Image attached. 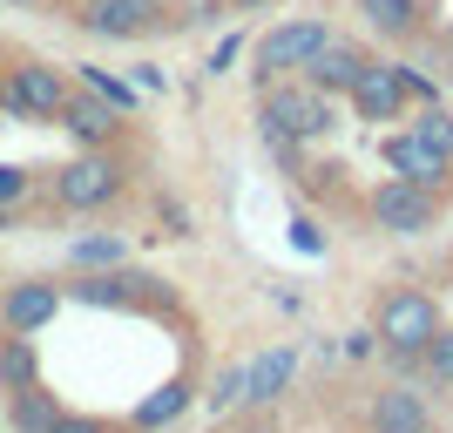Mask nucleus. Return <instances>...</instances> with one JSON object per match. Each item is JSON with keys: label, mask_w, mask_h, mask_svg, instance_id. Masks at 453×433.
<instances>
[{"label": "nucleus", "mask_w": 453, "mask_h": 433, "mask_svg": "<svg viewBox=\"0 0 453 433\" xmlns=\"http://www.w3.org/2000/svg\"><path fill=\"white\" fill-rule=\"evenodd\" d=\"M61 291H68L75 305H109V312H129V305H150V298H156V278L109 264V271H75Z\"/></svg>", "instance_id": "1a4fd4ad"}, {"label": "nucleus", "mask_w": 453, "mask_h": 433, "mask_svg": "<svg viewBox=\"0 0 453 433\" xmlns=\"http://www.w3.org/2000/svg\"><path fill=\"white\" fill-rule=\"evenodd\" d=\"M359 20L379 41H419L426 35V0H359Z\"/></svg>", "instance_id": "dca6fc26"}, {"label": "nucleus", "mask_w": 453, "mask_h": 433, "mask_svg": "<svg viewBox=\"0 0 453 433\" xmlns=\"http://www.w3.org/2000/svg\"><path fill=\"white\" fill-rule=\"evenodd\" d=\"M413 135H426L434 150H447V156H453V115L440 109V102H426V109L413 115Z\"/></svg>", "instance_id": "b1692460"}, {"label": "nucleus", "mask_w": 453, "mask_h": 433, "mask_svg": "<svg viewBox=\"0 0 453 433\" xmlns=\"http://www.w3.org/2000/svg\"><path fill=\"white\" fill-rule=\"evenodd\" d=\"M189 399H196V386H189V373H170L163 386H156L142 406L129 414V427L135 433H156V427H170V420H183L189 414Z\"/></svg>", "instance_id": "f3484780"}, {"label": "nucleus", "mask_w": 453, "mask_h": 433, "mask_svg": "<svg viewBox=\"0 0 453 433\" xmlns=\"http://www.w3.org/2000/svg\"><path fill=\"white\" fill-rule=\"evenodd\" d=\"M339 352H345V359H372V352H379V332H372V325L345 332V345H339Z\"/></svg>", "instance_id": "c756f323"}, {"label": "nucleus", "mask_w": 453, "mask_h": 433, "mask_svg": "<svg viewBox=\"0 0 453 433\" xmlns=\"http://www.w3.org/2000/svg\"><path fill=\"white\" fill-rule=\"evenodd\" d=\"M257 129H291L298 143L339 129V95H319L304 75H278L257 89Z\"/></svg>", "instance_id": "f257e3e1"}, {"label": "nucleus", "mask_w": 453, "mask_h": 433, "mask_svg": "<svg viewBox=\"0 0 453 433\" xmlns=\"http://www.w3.org/2000/svg\"><path fill=\"white\" fill-rule=\"evenodd\" d=\"M379 163H386L393 176H406V183L434 189L440 204L453 197V156H447V150H434V143H426V135H413V129L386 135V143H379Z\"/></svg>", "instance_id": "0eeeda50"}, {"label": "nucleus", "mask_w": 453, "mask_h": 433, "mask_svg": "<svg viewBox=\"0 0 453 433\" xmlns=\"http://www.w3.org/2000/svg\"><path fill=\"white\" fill-rule=\"evenodd\" d=\"M48 433H122V420H109V414H68V406H61Z\"/></svg>", "instance_id": "a878e982"}, {"label": "nucleus", "mask_w": 453, "mask_h": 433, "mask_svg": "<svg viewBox=\"0 0 453 433\" xmlns=\"http://www.w3.org/2000/svg\"><path fill=\"white\" fill-rule=\"evenodd\" d=\"M0 230H14V210H0Z\"/></svg>", "instance_id": "72a5a7b5"}, {"label": "nucleus", "mask_w": 453, "mask_h": 433, "mask_svg": "<svg viewBox=\"0 0 453 433\" xmlns=\"http://www.w3.org/2000/svg\"><path fill=\"white\" fill-rule=\"evenodd\" d=\"M298 373V352L291 345H265L257 359H244V406H271V399L291 386Z\"/></svg>", "instance_id": "2eb2a0df"}, {"label": "nucleus", "mask_w": 453, "mask_h": 433, "mask_svg": "<svg viewBox=\"0 0 453 433\" xmlns=\"http://www.w3.org/2000/svg\"><path fill=\"white\" fill-rule=\"evenodd\" d=\"M224 7H237V14H257V7H271V0H224Z\"/></svg>", "instance_id": "473e14b6"}, {"label": "nucleus", "mask_w": 453, "mask_h": 433, "mask_svg": "<svg viewBox=\"0 0 453 433\" xmlns=\"http://www.w3.org/2000/svg\"><path fill=\"white\" fill-rule=\"evenodd\" d=\"M365 414H372V427H393V433H434V406L419 386H379Z\"/></svg>", "instance_id": "4468645a"}, {"label": "nucleus", "mask_w": 453, "mask_h": 433, "mask_svg": "<svg viewBox=\"0 0 453 433\" xmlns=\"http://www.w3.org/2000/svg\"><path fill=\"white\" fill-rule=\"evenodd\" d=\"M75 89H88L95 102H109V109H122V115H135V102H142V89H135V81L109 75V68H95V61H81V68H75Z\"/></svg>", "instance_id": "aec40b11"}, {"label": "nucleus", "mask_w": 453, "mask_h": 433, "mask_svg": "<svg viewBox=\"0 0 453 433\" xmlns=\"http://www.w3.org/2000/svg\"><path fill=\"white\" fill-rule=\"evenodd\" d=\"M156 217H163V237H189V210L183 204H163Z\"/></svg>", "instance_id": "2f4dec72"}, {"label": "nucleus", "mask_w": 453, "mask_h": 433, "mask_svg": "<svg viewBox=\"0 0 453 433\" xmlns=\"http://www.w3.org/2000/svg\"><path fill=\"white\" fill-rule=\"evenodd\" d=\"M399 81H406V95H413V102H440V81L426 75L419 61H399Z\"/></svg>", "instance_id": "bb28decb"}, {"label": "nucleus", "mask_w": 453, "mask_h": 433, "mask_svg": "<svg viewBox=\"0 0 453 433\" xmlns=\"http://www.w3.org/2000/svg\"><path fill=\"white\" fill-rule=\"evenodd\" d=\"M203 406H210V414H230V406H244V359H237V366H224V373L210 379Z\"/></svg>", "instance_id": "4be33fe9"}, {"label": "nucleus", "mask_w": 453, "mask_h": 433, "mask_svg": "<svg viewBox=\"0 0 453 433\" xmlns=\"http://www.w3.org/2000/svg\"><path fill=\"white\" fill-rule=\"evenodd\" d=\"M365 61H372V55H365L359 41H339V35H332V41L319 48V55H311V61L298 68V75L311 81L319 95H352V81L365 75Z\"/></svg>", "instance_id": "ddd939ff"}, {"label": "nucleus", "mask_w": 453, "mask_h": 433, "mask_svg": "<svg viewBox=\"0 0 453 433\" xmlns=\"http://www.w3.org/2000/svg\"><path fill=\"white\" fill-rule=\"evenodd\" d=\"M122 189H129V170H122L109 150H81V156H68V163L55 170V204H61V210H75V217H88V210H109Z\"/></svg>", "instance_id": "20e7f679"}, {"label": "nucleus", "mask_w": 453, "mask_h": 433, "mask_svg": "<svg viewBox=\"0 0 453 433\" xmlns=\"http://www.w3.org/2000/svg\"><path fill=\"white\" fill-rule=\"evenodd\" d=\"M365 217H372L386 237H426V230L440 224V197L406 183V176H386V183L365 197Z\"/></svg>", "instance_id": "423d86ee"}, {"label": "nucleus", "mask_w": 453, "mask_h": 433, "mask_svg": "<svg viewBox=\"0 0 453 433\" xmlns=\"http://www.w3.org/2000/svg\"><path fill=\"white\" fill-rule=\"evenodd\" d=\"M68 305L55 278H14L0 291V332H41V325H55V312Z\"/></svg>", "instance_id": "9d476101"}, {"label": "nucleus", "mask_w": 453, "mask_h": 433, "mask_svg": "<svg viewBox=\"0 0 453 433\" xmlns=\"http://www.w3.org/2000/svg\"><path fill=\"white\" fill-rule=\"evenodd\" d=\"M237 55H244V35H224L217 48H210V61H203V68H210V75H224V68H230Z\"/></svg>", "instance_id": "c85d7f7f"}, {"label": "nucleus", "mask_w": 453, "mask_h": 433, "mask_svg": "<svg viewBox=\"0 0 453 433\" xmlns=\"http://www.w3.org/2000/svg\"><path fill=\"white\" fill-rule=\"evenodd\" d=\"M325 41H332V20H319V14H298V20H278L265 41H257V68H250V81L265 89V81H278V75H298L304 61L319 55Z\"/></svg>", "instance_id": "39448f33"}, {"label": "nucleus", "mask_w": 453, "mask_h": 433, "mask_svg": "<svg viewBox=\"0 0 453 433\" xmlns=\"http://www.w3.org/2000/svg\"><path fill=\"white\" fill-rule=\"evenodd\" d=\"M244 433H278V427H271V420H265V427H244Z\"/></svg>", "instance_id": "f704fd0d"}, {"label": "nucleus", "mask_w": 453, "mask_h": 433, "mask_svg": "<svg viewBox=\"0 0 453 433\" xmlns=\"http://www.w3.org/2000/svg\"><path fill=\"white\" fill-rule=\"evenodd\" d=\"M7 7H27V0H7Z\"/></svg>", "instance_id": "c9c22d12"}, {"label": "nucleus", "mask_w": 453, "mask_h": 433, "mask_svg": "<svg viewBox=\"0 0 453 433\" xmlns=\"http://www.w3.org/2000/svg\"><path fill=\"white\" fill-rule=\"evenodd\" d=\"M352 115L359 122H399V115L413 109V95H406V81H399V61H365V75L352 81Z\"/></svg>", "instance_id": "9b49d317"}, {"label": "nucleus", "mask_w": 453, "mask_h": 433, "mask_svg": "<svg viewBox=\"0 0 453 433\" xmlns=\"http://www.w3.org/2000/svg\"><path fill=\"white\" fill-rule=\"evenodd\" d=\"M419 373L434 379V386H453V332H447V325L426 339V352H419Z\"/></svg>", "instance_id": "5701e85b"}, {"label": "nucleus", "mask_w": 453, "mask_h": 433, "mask_svg": "<svg viewBox=\"0 0 453 433\" xmlns=\"http://www.w3.org/2000/svg\"><path fill=\"white\" fill-rule=\"evenodd\" d=\"M27 189H35V170L0 163V210H20V204H27Z\"/></svg>", "instance_id": "393cba45"}, {"label": "nucleus", "mask_w": 453, "mask_h": 433, "mask_svg": "<svg viewBox=\"0 0 453 433\" xmlns=\"http://www.w3.org/2000/svg\"><path fill=\"white\" fill-rule=\"evenodd\" d=\"M68 264H75V271H109V264H129V244H122L115 230H95V237H75V244H68Z\"/></svg>", "instance_id": "412c9836"}, {"label": "nucleus", "mask_w": 453, "mask_h": 433, "mask_svg": "<svg viewBox=\"0 0 453 433\" xmlns=\"http://www.w3.org/2000/svg\"><path fill=\"white\" fill-rule=\"evenodd\" d=\"M41 379V352H35V332H7L0 339V393H20Z\"/></svg>", "instance_id": "a211bd4d"}, {"label": "nucleus", "mask_w": 453, "mask_h": 433, "mask_svg": "<svg viewBox=\"0 0 453 433\" xmlns=\"http://www.w3.org/2000/svg\"><path fill=\"white\" fill-rule=\"evenodd\" d=\"M55 414H61V399L35 379V386H20V393H14V406H7V427H14V433H48V427H55Z\"/></svg>", "instance_id": "6ab92c4d"}, {"label": "nucleus", "mask_w": 453, "mask_h": 433, "mask_svg": "<svg viewBox=\"0 0 453 433\" xmlns=\"http://www.w3.org/2000/svg\"><path fill=\"white\" fill-rule=\"evenodd\" d=\"M61 129L75 135L81 150H109L115 135H122V109H109V102H95L88 89H68V102H61V115H55Z\"/></svg>", "instance_id": "f8f14e48"}, {"label": "nucleus", "mask_w": 453, "mask_h": 433, "mask_svg": "<svg viewBox=\"0 0 453 433\" xmlns=\"http://www.w3.org/2000/svg\"><path fill=\"white\" fill-rule=\"evenodd\" d=\"M163 14H170V0H81L75 20L95 41H142L163 27Z\"/></svg>", "instance_id": "6e6552de"}, {"label": "nucleus", "mask_w": 453, "mask_h": 433, "mask_svg": "<svg viewBox=\"0 0 453 433\" xmlns=\"http://www.w3.org/2000/svg\"><path fill=\"white\" fill-rule=\"evenodd\" d=\"M135 89L142 95H170V75H163L156 61H142V68H135Z\"/></svg>", "instance_id": "7c9ffc66"}, {"label": "nucleus", "mask_w": 453, "mask_h": 433, "mask_svg": "<svg viewBox=\"0 0 453 433\" xmlns=\"http://www.w3.org/2000/svg\"><path fill=\"white\" fill-rule=\"evenodd\" d=\"M372 332H379V352H426V339L440 332V298L419 291V284H393L386 298L372 305Z\"/></svg>", "instance_id": "f03ea898"}, {"label": "nucleus", "mask_w": 453, "mask_h": 433, "mask_svg": "<svg viewBox=\"0 0 453 433\" xmlns=\"http://www.w3.org/2000/svg\"><path fill=\"white\" fill-rule=\"evenodd\" d=\"M291 251H304V258H325V230L311 224V217H291Z\"/></svg>", "instance_id": "cd10ccee"}, {"label": "nucleus", "mask_w": 453, "mask_h": 433, "mask_svg": "<svg viewBox=\"0 0 453 433\" xmlns=\"http://www.w3.org/2000/svg\"><path fill=\"white\" fill-rule=\"evenodd\" d=\"M68 89H75V81L61 75L55 61H14V68L0 75V115H7V122H55Z\"/></svg>", "instance_id": "7ed1b4c3"}, {"label": "nucleus", "mask_w": 453, "mask_h": 433, "mask_svg": "<svg viewBox=\"0 0 453 433\" xmlns=\"http://www.w3.org/2000/svg\"><path fill=\"white\" fill-rule=\"evenodd\" d=\"M372 433H393V427H372Z\"/></svg>", "instance_id": "e433bc0d"}]
</instances>
